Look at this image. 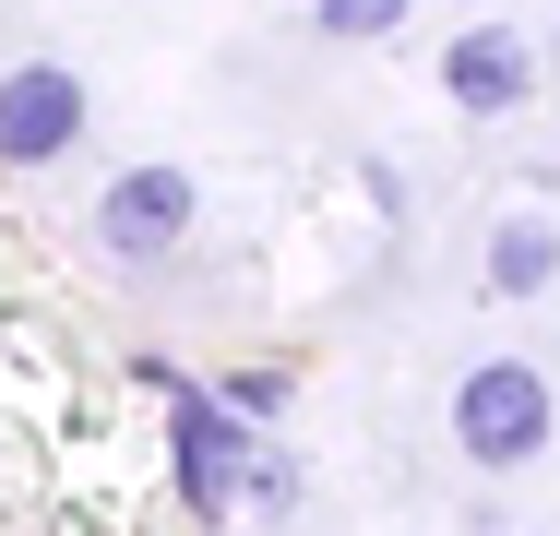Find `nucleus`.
I'll return each instance as SVG.
<instances>
[{
    "label": "nucleus",
    "instance_id": "f03ea898",
    "mask_svg": "<svg viewBox=\"0 0 560 536\" xmlns=\"http://www.w3.org/2000/svg\"><path fill=\"white\" fill-rule=\"evenodd\" d=\"M167 441H179V501L215 525L226 501L250 489V429H238V406L226 394H179L167 406Z\"/></svg>",
    "mask_w": 560,
    "mask_h": 536
},
{
    "label": "nucleus",
    "instance_id": "f257e3e1",
    "mask_svg": "<svg viewBox=\"0 0 560 536\" xmlns=\"http://www.w3.org/2000/svg\"><path fill=\"white\" fill-rule=\"evenodd\" d=\"M453 441H465V465H525L549 441V382L525 358H477L453 382Z\"/></svg>",
    "mask_w": 560,
    "mask_h": 536
},
{
    "label": "nucleus",
    "instance_id": "423d86ee",
    "mask_svg": "<svg viewBox=\"0 0 560 536\" xmlns=\"http://www.w3.org/2000/svg\"><path fill=\"white\" fill-rule=\"evenodd\" d=\"M549 275H560V238H549V226H501V238H489V287H501V299H537Z\"/></svg>",
    "mask_w": 560,
    "mask_h": 536
},
{
    "label": "nucleus",
    "instance_id": "0eeeda50",
    "mask_svg": "<svg viewBox=\"0 0 560 536\" xmlns=\"http://www.w3.org/2000/svg\"><path fill=\"white\" fill-rule=\"evenodd\" d=\"M311 12H323V36H346V48H358V36H394V24H406V0H311Z\"/></svg>",
    "mask_w": 560,
    "mask_h": 536
},
{
    "label": "nucleus",
    "instance_id": "7ed1b4c3",
    "mask_svg": "<svg viewBox=\"0 0 560 536\" xmlns=\"http://www.w3.org/2000/svg\"><path fill=\"white\" fill-rule=\"evenodd\" d=\"M72 143H84V84L60 60L0 72V167H60Z\"/></svg>",
    "mask_w": 560,
    "mask_h": 536
},
{
    "label": "nucleus",
    "instance_id": "39448f33",
    "mask_svg": "<svg viewBox=\"0 0 560 536\" xmlns=\"http://www.w3.org/2000/svg\"><path fill=\"white\" fill-rule=\"evenodd\" d=\"M442 84H453V107H477V119H513L525 84H537V48H525L513 24H465L442 48Z\"/></svg>",
    "mask_w": 560,
    "mask_h": 536
},
{
    "label": "nucleus",
    "instance_id": "20e7f679",
    "mask_svg": "<svg viewBox=\"0 0 560 536\" xmlns=\"http://www.w3.org/2000/svg\"><path fill=\"white\" fill-rule=\"evenodd\" d=\"M96 226H108L119 263H167V250L191 238V179H179V167H131V179H108Z\"/></svg>",
    "mask_w": 560,
    "mask_h": 536
},
{
    "label": "nucleus",
    "instance_id": "6e6552de",
    "mask_svg": "<svg viewBox=\"0 0 560 536\" xmlns=\"http://www.w3.org/2000/svg\"><path fill=\"white\" fill-rule=\"evenodd\" d=\"M549 60H560V48H549Z\"/></svg>",
    "mask_w": 560,
    "mask_h": 536
}]
</instances>
